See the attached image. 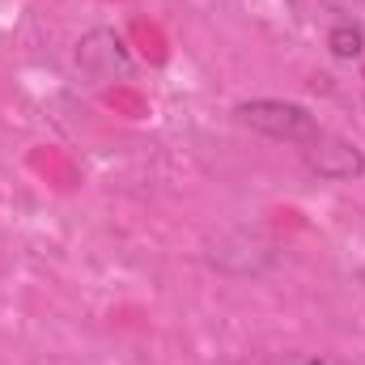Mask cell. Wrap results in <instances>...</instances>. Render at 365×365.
Instances as JSON below:
<instances>
[{"mask_svg": "<svg viewBox=\"0 0 365 365\" xmlns=\"http://www.w3.org/2000/svg\"><path fill=\"white\" fill-rule=\"evenodd\" d=\"M204 264L225 280H259L280 264V242L259 225H230L204 242Z\"/></svg>", "mask_w": 365, "mask_h": 365, "instance_id": "obj_1", "label": "cell"}, {"mask_svg": "<svg viewBox=\"0 0 365 365\" xmlns=\"http://www.w3.org/2000/svg\"><path fill=\"white\" fill-rule=\"evenodd\" d=\"M238 123H247L251 132L259 136H272V140H284V145H310L323 128L319 119L310 115V106L302 102H289V98H247L234 106Z\"/></svg>", "mask_w": 365, "mask_h": 365, "instance_id": "obj_2", "label": "cell"}, {"mask_svg": "<svg viewBox=\"0 0 365 365\" xmlns=\"http://www.w3.org/2000/svg\"><path fill=\"white\" fill-rule=\"evenodd\" d=\"M73 64L77 73L90 81V86H110V81H123L132 73V47L123 43L119 30L110 26H93L77 38L73 47Z\"/></svg>", "mask_w": 365, "mask_h": 365, "instance_id": "obj_3", "label": "cell"}, {"mask_svg": "<svg viewBox=\"0 0 365 365\" xmlns=\"http://www.w3.org/2000/svg\"><path fill=\"white\" fill-rule=\"evenodd\" d=\"M306 170L314 175V179L323 182H353L365 175V153L361 145H353V140H344V136H327V132H319L310 145H306Z\"/></svg>", "mask_w": 365, "mask_h": 365, "instance_id": "obj_4", "label": "cell"}, {"mask_svg": "<svg viewBox=\"0 0 365 365\" xmlns=\"http://www.w3.org/2000/svg\"><path fill=\"white\" fill-rule=\"evenodd\" d=\"M327 56L336 64H365V30L344 21V17H336L327 26Z\"/></svg>", "mask_w": 365, "mask_h": 365, "instance_id": "obj_5", "label": "cell"}, {"mask_svg": "<svg viewBox=\"0 0 365 365\" xmlns=\"http://www.w3.org/2000/svg\"><path fill=\"white\" fill-rule=\"evenodd\" d=\"M264 365H357V361L340 357V353H323V349H280Z\"/></svg>", "mask_w": 365, "mask_h": 365, "instance_id": "obj_6", "label": "cell"}, {"mask_svg": "<svg viewBox=\"0 0 365 365\" xmlns=\"http://www.w3.org/2000/svg\"><path fill=\"white\" fill-rule=\"evenodd\" d=\"M331 9H336L344 21H353V26L365 30V0H331Z\"/></svg>", "mask_w": 365, "mask_h": 365, "instance_id": "obj_7", "label": "cell"}]
</instances>
